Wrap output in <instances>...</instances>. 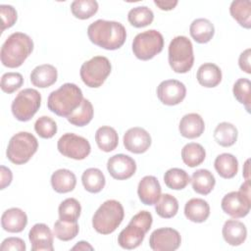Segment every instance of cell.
Listing matches in <instances>:
<instances>
[{
    "mask_svg": "<svg viewBox=\"0 0 251 251\" xmlns=\"http://www.w3.org/2000/svg\"><path fill=\"white\" fill-rule=\"evenodd\" d=\"M89 40L106 50L121 48L126 38V27L119 22L97 20L87 27Z\"/></svg>",
    "mask_w": 251,
    "mask_h": 251,
    "instance_id": "cell-1",
    "label": "cell"
},
{
    "mask_svg": "<svg viewBox=\"0 0 251 251\" xmlns=\"http://www.w3.org/2000/svg\"><path fill=\"white\" fill-rule=\"evenodd\" d=\"M82 99L81 89L75 83L67 82L49 94L47 107L55 115L67 119L80 106Z\"/></svg>",
    "mask_w": 251,
    "mask_h": 251,
    "instance_id": "cell-2",
    "label": "cell"
},
{
    "mask_svg": "<svg viewBox=\"0 0 251 251\" xmlns=\"http://www.w3.org/2000/svg\"><path fill=\"white\" fill-rule=\"evenodd\" d=\"M33 50L32 39L24 32H14L8 36L1 47L0 58L7 68L21 67Z\"/></svg>",
    "mask_w": 251,
    "mask_h": 251,
    "instance_id": "cell-3",
    "label": "cell"
},
{
    "mask_svg": "<svg viewBox=\"0 0 251 251\" xmlns=\"http://www.w3.org/2000/svg\"><path fill=\"white\" fill-rule=\"evenodd\" d=\"M153 218L150 212L140 211L134 215L128 225L120 232L118 243L124 249H134L138 247L147 231L151 228Z\"/></svg>",
    "mask_w": 251,
    "mask_h": 251,
    "instance_id": "cell-4",
    "label": "cell"
},
{
    "mask_svg": "<svg viewBox=\"0 0 251 251\" xmlns=\"http://www.w3.org/2000/svg\"><path fill=\"white\" fill-rule=\"evenodd\" d=\"M124 217L123 205L114 199L107 200L94 213L92 226L98 233L110 234L122 224Z\"/></svg>",
    "mask_w": 251,
    "mask_h": 251,
    "instance_id": "cell-5",
    "label": "cell"
},
{
    "mask_svg": "<svg viewBox=\"0 0 251 251\" xmlns=\"http://www.w3.org/2000/svg\"><path fill=\"white\" fill-rule=\"evenodd\" d=\"M169 64L177 74L188 73L194 64L193 45L186 36L178 35L170 42L168 50Z\"/></svg>",
    "mask_w": 251,
    "mask_h": 251,
    "instance_id": "cell-6",
    "label": "cell"
},
{
    "mask_svg": "<svg viewBox=\"0 0 251 251\" xmlns=\"http://www.w3.org/2000/svg\"><path fill=\"white\" fill-rule=\"evenodd\" d=\"M38 141L36 137L27 131H20L13 135L8 143L7 158L16 165H24L36 153Z\"/></svg>",
    "mask_w": 251,
    "mask_h": 251,
    "instance_id": "cell-7",
    "label": "cell"
},
{
    "mask_svg": "<svg viewBox=\"0 0 251 251\" xmlns=\"http://www.w3.org/2000/svg\"><path fill=\"white\" fill-rule=\"evenodd\" d=\"M223 211L234 219L247 216L251 208L250 181L245 179L238 191H231L226 194L221 202Z\"/></svg>",
    "mask_w": 251,
    "mask_h": 251,
    "instance_id": "cell-8",
    "label": "cell"
},
{
    "mask_svg": "<svg viewBox=\"0 0 251 251\" xmlns=\"http://www.w3.org/2000/svg\"><path fill=\"white\" fill-rule=\"evenodd\" d=\"M164 47V37L156 29H149L136 34L132 41V52L141 61H148L161 53Z\"/></svg>",
    "mask_w": 251,
    "mask_h": 251,
    "instance_id": "cell-9",
    "label": "cell"
},
{
    "mask_svg": "<svg viewBox=\"0 0 251 251\" xmlns=\"http://www.w3.org/2000/svg\"><path fill=\"white\" fill-rule=\"evenodd\" d=\"M112 66L108 58L104 56H94L84 62L80 67V78L83 83L90 88L100 87L111 74Z\"/></svg>",
    "mask_w": 251,
    "mask_h": 251,
    "instance_id": "cell-10",
    "label": "cell"
},
{
    "mask_svg": "<svg viewBox=\"0 0 251 251\" xmlns=\"http://www.w3.org/2000/svg\"><path fill=\"white\" fill-rule=\"evenodd\" d=\"M41 104L40 93L33 88L21 90L13 100L11 110L13 116L20 122H27L37 113Z\"/></svg>",
    "mask_w": 251,
    "mask_h": 251,
    "instance_id": "cell-11",
    "label": "cell"
},
{
    "mask_svg": "<svg viewBox=\"0 0 251 251\" xmlns=\"http://www.w3.org/2000/svg\"><path fill=\"white\" fill-rule=\"evenodd\" d=\"M57 148L63 156L74 160H83L91 151L90 143L86 138L72 132L65 133L59 138Z\"/></svg>",
    "mask_w": 251,
    "mask_h": 251,
    "instance_id": "cell-12",
    "label": "cell"
},
{
    "mask_svg": "<svg viewBox=\"0 0 251 251\" xmlns=\"http://www.w3.org/2000/svg\"><path fill=\"white\" fill-rule=\"evenodd\" d=\"M181 243L179 232L172 227L155 229L149 237L150 248L154 251H175Z\"/></svg>",
    "mask_w": 251,
    "mask_h": 251,
    "instance_id": "cell-13",
    "label": "cell"
},
{
    "mask_svg": "<svg viewBox=\"0 0 251 251\" xmlns=\"http://www.w3.org/2000/svg\"><path fill=\"white\" fill-rule=\"evenodd\" d=\"M186 95L185 85L177 79H167L157 87L159 100L167 106H175L183 101Z\"/></svg>",
    "mask_w": 251,
    "mask_h": 251,
    "instance_id": "cell-14",
    "label": "cell"
},
{
    "mask_svg": "<svg viewBox=\"0 0 251 251\" xmlns=\"http://www.w3.org/2000/svg\"><path fill=\"white\" fill-rule=\"evenodd\" d=\"M107 170L113 178L124 180L130 178L135 174L136 163L128 155L117 154L109 158Z\"/></svg>",
    "mask_w": 251,
    "mask_h": 251,
    "instance_id": "cell-15",
    "label": "cell"
},
{
    "mask_svg": "<svg viewBox=\"0 0 251 251\" xmlns=\"http://www.w3.org/2000/svg\"><path fill=\"white\" fill-rule=\"evenodd\" d=\"M123 141L127 151L134 154H142L149 149L151 136L144 128L134 126L125 132Z\"/></svg>",
    "mask_w": 251,
    "mask_h": 251,
    "instance_id": "cell-16",
    "label": "cell"
},
{
    "mask_svg": "<svg viewBox=\"0 0 251 251\" xmlns=\"http://www.w3.org/2000/svg\"><path fill=\"white\" fill-rule=\"evenodd\" d=\"M32 251H53L54 235L45 224H35L28 232Z\"/></svg>",
    "mask_w": 251,
    "mask_h": 251,
    "instance_id": "cell-17",
    "label": "cell"
},
{
    "mask_svg": "<svg viewBox=\"0 0 251 251\" xmlns=\"http://www.w3.org/2000/svg\"><path fill=\"white\" fill-rule=\"evenodd\" d=\"M161 185L154 176H145L142 177L137 186V194L144 205H155L161 197Z\"/></svg>",
    "mask_w": 251,
    "mask_h": 251,
    "instance_id": "cell-18",
    "label": "cell"
},
{
    "mask_svg": "<svg viewBox=\"0 0 251 251\" xmlns=\"http://www.w3.org/2000/svg\"><path fill=\"white\" fill-rule=\"evenodd\" d=\"M205 129V123L202 117L196 113L184 115L178 126L179 133L188 139L197 138L202 135Z\"/></svg>",
    "mask_w": 251,
    "mask_h": 251,
    "instance_id": "cell-19",
    "label": "cell"
},
{
    "mask_svg": "<svg viewBox=\"0 0 251 251\" xmlns=\"http://www.w3.org/2000/svg\"><path fill=\"white\" fill-rule=\"evenodd\" d=\"M27 225V216L20 208H10L1 217V226L8 232H21Z\"/></svg>",
    "mask_w": 251,
    "mask_h": 251,
    "instance_id": "cell-20",
    "label": "cell"
},
{
    "mask_svg": "<svg viewBox=\"0 0 251 251\" xmlns=\"http://www.w3.org/2000/svg\"><path fill=\"white\" fill-rule=\"evenodd\" d=\"M223 237L231 246L241 245L247 237V228L243 223L237 220H227L223 226Z\"/></svg>",
    "mask_w": 251,
    "mask_h": 251,
    "instance_id": "cell-21",
    "label": "cell"
},
{
    "mask_svg": "<svg viewBox=\"0 0 251 251\" xmlns=\"http://www.w3.org/2000/svg\"><path fill=\"white\" fill-rule=\"evenodd\" d=\"M58 77L57 69L50 64L35 67L30 74L31 83L39 88H46L54 84Z\"/></svg>",
    "mask_w": 251,
    "mask_h": 251,
    "instance_id": "cell-22",
    "label": "cell"
},
{
    "mask_svg": "<svg viewBox=\"0 0 251 251\" xmlns=\"http://www.w3.org/2000/svg\"><path fill=\"white\" fill-rule=\"evenodd\" d=\"M184 215L193 223H203L210 216V206L201 198H192L185 203Z\"/></svg>",
    "mask_w": 251,
    "mask_h": 251,
    "instance_id": "cell-23",
    "label": "cell"
},
{
    "mask_svg": "<svg viewBox=\"0 0 251 251\" xmlns=\"http://www.w3.org/2000/svg\"><path fill=\"white\" fill-rule=\"evenodd\" d=\"M196 78L204 87H216L222 81V71L213 63H204L198 68Z\"/></svg>",
    "mask_w": 251,
    "mask_h": 251,
    "instance_id": "cell-24",
    "label": "cell"
},
{
    "mask_svg": "<svg viewBox=\"0 0 251 251\" xmlns=\"http://www.w3.org/2000/svg\"><path fill=\"white\" fill-rule=\"evenodd\" d=\"M75 184V175L68 169H59L51 176L52 188L58 193H67L73 191Z\"/></svg>",
    "mask_w": 251,
    "mask_h": 251,
    "instance_id": "cell-25",
    "label": "cell"
},
{
    "mask_svg": "<svg viewBox=\"0 0 251 251\" xmlns=\"http://www.w3.org/2000/svg\"><path fill=\"white\" fill-rule=\"evenodd\" d=\"M189 32L191 37L197 43L204 44L213 38L215 34V27L208 19L199 18L191 23L189 26Z\"/></svg>",
    "mask_w": 251,
    "mask_h": 251,
    "instance_id": "cell-26",
    "label": "cell"
},
{
    "mask_svg": "<svg viewBox=\"0 0 251 251\" xmlns=\"http://www.w3.org/2000/svg\"><path fill=\"white\" fill-rule=\"evenodd\" d=\"M190 181L193 190L201 195H208L214 189L216 184L214 175L206 169H200L194 172Z\"/></svg>",
    "mask_w": 251,
    "mask_h": 251,
    "instance_id": "cell-27",
    "label": "cell"
},
{
    "mask_svg": "<svg viewBox=\"0 0 251 251\" xmlns=\"http://www.w3.org/2000/svg\"><path fill=\"white\" fill-rule=\"evenodd\" d=\"M214 167L220 176L229 179L234 177L238 172V161L232 154L223 153L215 159Z\"/></svg>",
    "mask_w": 251,
    "mask_h": 251,
    "instance_id": "cell-28",
    "label": "cell"
},
{
    "mask_svg": "<svg viewBox=\"0 0 251 251\" xmlns=\"http://www.w3.org/2000/svg\"><path fill=\"white\" fill-rule=\"evenodd\" d=\"M95 141L99 149L104 152H111L115 150L119 144L118 132L112 126H100L95 132Z\"/></svg>",
    "mask_w": 251,
    "mask_h": 251,
    "instance_id": "cell-29",
    "label": "cell"
},
{
    "mask_svg": "<svg viewBox=\"0 0 251 251\" xmlns=\"http://www.w3.org/2000/svg\"><path fill=\"white\" fill-rule=\"evenodd\" d=\"M81 182L86 191L98 193L104 188L106 179L102 171L97 168H89L82 173Z\"/></svg>",
    "mask_w": 251,
    "mask_h": 251,
    "instance_id": "cell-30",
    "label": "cell"
},
{
    "mask_svg": "<svg viewBox=\"0 0 251 251\" xmlns=\"http://www.w3.org/2000/svg\"><path fill=\"white\" fill-rule=\"evenodd\" d=\"M231 17L244 28L251 27V2L250 0H234L229 6Z\"/></svg>",
    "mask_w": 251,
    "mask_h": 251,
    "instance_id": "cell-31",
    "label": "cell"
},
{
    "mask_svg": "<svg viewBox=\"0 0 251 251\" xmlns=\"http://www.w3.org/2000/svg\"><path fill=\"white\" fill-rule=\"evenodd\" d=\"M237 135L238 131L235 126L227 122L220 123L214 130L215 141L223 147L232 146L237 140Z\"/></svg>",
    "mask_w": 251,
    "mask_h": 251,
    "instance_id": "cell-32",
    "label": "cell"
},
{
    "mask_svg": "<svg viewBox=\"0 0 251 251\" xmlns=\"http://www.w3.org/2000/svg\"><path fill=\"white\" fill-rule=\"evenodd\" d=\"M205 157L206 151L199 143L190 142L185 144L181 149V159L183 163L190 168L201 165L204 162Z\"/></svg>",
    "mask_w": 251,
    "mask_h": 251,
    "instance_id": "cell-33",
    "label": "cell"
},
{
    "mask_svg": "<svg viewBox=\"0 0 251 251\" xmlns=\"http://www.w3.org/2000/svg\"><path fill=\"white\" fill-rule=\"evenodd\" d=\"M94 110L91 102L83 98L80 106L74 111L68 118V122L75 126H84L88 125L93 118Z\"/></svg>",
    "mask_w": 251,
    "mask_h": 251,
    "instance_id": "cell-34",
    "label": "cell"
},
{
    "mask_svg": "<svg viewBox=\"0 0 251 251\" xmlns=\"http://www.w3.org/2000/svg\"><path fill=\"white\" fill-rule=\"evenodd\" d=\"M164 182L171 189L181 190L190 182V176L182 169L172 168L165 173Z\"/></svg>",
    "mask_w": 251,
    "mask_h": 251,
    "instance_id": "cell-35",
    "label": "cell"
},
{
    "mask_svg": "<svg viewBox=\"0 0 251 251\" xmlns=\"http://www.w3.org/2000/svg\"><path fill=\"white\" fill-rule=\"evenodd\" d=\"M129 24L137 28L147 26L152 24L154 20L153 11L147 6H138L129 10L127 14Z\"/></svg>",
    "mask_w": 251,
    "mask_h": 251,
    "instance_id": "cell-36",
    "label": "cell"
},
{
    "mask_svg": "<svg viewBox=\"0 0 251 251\" xmlns=\"http://www.w3.org/2000/svg\"><path fill=\"white\" fill-rule=\"evenodd\" d=\"M155 211L161 218L164 219H171L175 217L178 211L177 199L169 193L161 195L155 204Z\"/></svg>",
    "mask_w": 251,
    "mask_h": 251,
    "instance_id": "cell-37",
    "label": "cell"
},
{
    "mask_svg": "<svg viewBox=\"0 0 251 251\" xmlns=\"http://www.w3.org/2000/svg\"><path fill=\"white\" fill-rule=\"evenodd\" d=\"M98 7V2L95 0H75L71 4V11L75 18L86 20L97 13Z\"/></svg>",
    "mask_w": 251,
    "mask_h": 251,
    "instance_id": "cell-38",
    "label": "cell"
},
{
    "mask_svg": "<svg viewBox=\"0 0 251 251\" xmlns=\"http://www.w3.org/2000/svg\"><path fill=\"white\" fill-rule=\"evenodd\" d=\"M81 206L75 198H67L58 208L59 219L67 222H76L80 216Z\"/></svg>",
    "mask_w": 251,
    "mask_h": 251,
    "instance_id": "cell-39",
    "label": "cell"
},
{
    "mask_svg": "<svg viewBox=\"0 0 251 251\" xmlns=\"http://www.w3.org/2000/svg\"><path fill=\"white\" fill-rule=\"evenodd\" d=\"M232 93L235 99L245 106V109L250 113L251 104V82L248 78H238L232 87Z\"/></svg>",
    "mask_w": 251,
    "mask_h": 251,
    "instance_id": "cell-40",
    "label": "cell"
},
{
    "mask_svg": "<svg viewBox=\"0 0 251 251\" xmlns=\"http://www.w3.org/2000/svg\"><path fill=\"white\" fill-rule=\"evenodd\" d=\"M78 231L79 226L77 222H67L59 219L54 224V235L62 241L74 239L77 235Z\"/></svg>",
    "mask_w": 251,
    "mask_h": 251,
    "instance_id": "cell-41",
    "label": "cell"
},
{
    "mask_svg": "<svg viewBox=\"0 0 251 251\" xmlns=\"http://www.w3.org/2000/svg\"><path fill=\"white\" fill-rule=\"evenodd\" d=\"M34 130L41 138H51L57 132L56 122L47 116H42L38 118L34 124Z\"/></svg>",
    "mask_w": 251,
    "mask_h": 251,
    "instance_id": "cell-42",
    "label": "cell"
},
{
    "mask_svg": "<svg viewBox=\"0 0 251 251\" xmlns=\"http://www.w3.org/2000/svg\"><path fill=\"white\" fill-rule=\"evenodd\" d=\"M24 83V77L20 73H5L1 77V89L5 93L11 94L18 90Z\"/></svg>",
    "mask_w": 251,
    "mask_h": 251,
    "instance_id": "cell-43",
    "label": "cell"
},
{
    "mask_svg": "<svg viewBox=\"0 0 251 251\" xmlns=\"http://www.w3.org/2000/svg\"><path fill=\"white\" fill-rule=\"evenodd\" d=\"M0 13L2 18V28L1 32H3L6 28H9L15 25L18 19V14L16 9L11 5H0Z\"/></svg>",
    "mask_w": 251,
    "mask_h": 251,
    "instance_id": "cell-44",
    "label": "cell"
},
{
    "mask_svg": "<svg viewBox=\"0 0 251 251\" xmlns=\"http://www.w3.org/2000/svg\"><path fill=\"white\" fill-rule=\"evenodd\" d=\"M0 249L2 251H25L26 246L20 237H8L2 241Z\"/></svg>",
    "mask_w": 251,
    "mask_h": 251,
    "instance_id": "cell-45",
    "label": "cell"
},
{
    "mask_svg": "<svg viewBox=\"0 0 251 251\" xmlns=\"http://www.w3.org/2000/svg\"><path fill=\"white\" fill-rule=\"evenodd\" d=\"M250 55H251V50L250 48H247L244 50L238 58V65L239 68L245 72L246 74H251V67H250Z\"/></svg>",
    "mask_w": 251,
    "mask_h": 251,
    "instance_id": "cell-46",
    "label": "cell"
},
{
    "mask_svg": "<svg viewBox=\"0 0 251 251\" xmlns=\"http://www.w3.org/2000/svg\"><path fill=\"white\" fill-rule=\"evenodd\" d=\"M1 170V186L0 189H4L5 187L9 186L10 183L12 182V178H13V174L11 172V170L5 166H1L0 167Z\"/></svg>",
    "mask_w": 251,
    "mask_h": 251,
    "instance_id": "cell-47",
    "label": "cell"
},
{
    "mask_svg": "<svg viewBox=\"0 0 251 251\" xmlns=\"http://www.w3.org/2000/svg\"><path fill=\"white\" fill-rule=\"evenodd\" d=\"M176 0H168V1H160V0H155L154 4L159 7V9L163 11H170L173 10L176 5H177Z\"/></svg>",
    "mask_w": 251,
    "mask_h": 251,
    "instance_id": "cell-48",
    "label": "cell"
},
{
    "mask_svg": "<svg viewBox=\"0 0 251 251\" xmlns=\"http://www.w3.org/2000/svg\"><path fill=\"white\" fill-rule=\"evenodd\" d=\"M72 250H93V247L86 241H78Z\"/></svg>",
    "mask_w": 251,
    "mask_h": 251,
    "instance_id": "cell-49",
    "label": "cell"
},
{
    "mask_svg": "<svg viewBox=\"0 0 251 251\" xmlns=\"http://www.w3.org/2000/svg\"><path fill=\"white\" fill-rule=\"evenodd\" d=\"M248 163H249V160H247L246 161V163H245V171L243 172L244 173V176H245V179H249V171H248Z\"/></svg>",
    "mask_w": 251,
    "mask_h": 251,
    "instance_id": "cell-50",
    "label": "cell"
}]
</instances>
